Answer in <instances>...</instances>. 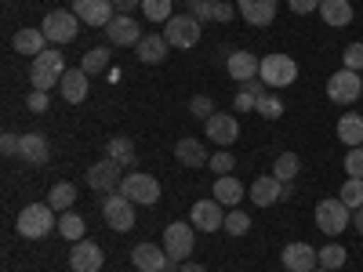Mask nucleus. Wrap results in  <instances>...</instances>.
<instances>
[{
  "instance_id": "c9c22d12",
  "label": "nucleus",
  "mask_w": 363,
  "mask_h": 272,
  "mask_svg": "<svg viewBox=\"0 0 363 272\" xmlns=\"http://www.w3.org/2000/svg\"><path fill=\"white\" fill-rule=\"evenodd\" d=\"M349 210H359L363 207V178H349L342 186V196H338Z\"/></svg>"
},
{
  "instance_id": "aec40b11",
  "label": "nucleus",
  "mask_w": 363,
  "mask_h": 272,
  "mask_svg": "<svg viewBox=\"0 0 363 272\" xmlns=\"http://www.w3.org/2000/svg\"><path fill=\"white\" fill-rule=\"evenodd\" d=\"M236 8L240 15H244L251 26H269L272 18H277V8H280V0H236Z\"/></svg>"
},
{
  "instance_id": "49530a36",
  "label": "nucleus",
  "mask_w": 363,
  "mask_h": 272,
  "mask_svg": "<svg viewBox=\"0 0 363 272\" xmlns=\"http://www.w3.org/2000/svg\"><path fill=\"white\" fill-rule=\"evenodd\" d=\"M287 4H291L294 15H313V11H320L323 0H287Z\"/></svg>"
},
{
  "instance_id": "2f4dec72",
  "label": "nucleus",
  "mask_w": 363,
  "mask_h": 272,
  "mask_svg": "<svg viewBox=\"0 0 363 272\" xmlns=\"http://www.w3.org/2000/svg\"><path fill=\"white\" fill-rule=\"evenodd\" d=\"M298 171H301L298 153H280V157H277V164H272V178H277V181H294V178H298Z\"/></svg>"
},
{
  "instance_id": "a878e982",
  "label": "nucleus",
  "mask_w": 363,
  "mask_h": 272,
  "mask_svg": "<svg viewBox=\"0 0 363 272\" xmlns=\"http://www.w3.org/2000/svg\"><path fill=\"white\" fill-rule=\"evenodd\" d=\"M11 47L18 55H29V58H37L40 51H48V37H44V29H18Z\"/></svg>"
},
{
  "instance_id": "9d476101",
  "label": "nucleus",
  "mask_w": 363,
  "mask_h": 272,
  "mask_svg": "<svg viewBox=\"0 0 363 272\" xmlns=\"http://www.w3.org/2000/svg\"><path fill=\"white\" fill-rule=\"evenodd\" d=\"M193 244H196L193 225H186V222H171V225L164 229V251H167L174 261H186V258L193 254Z\"/></svg>"
},
{
  "instance_id": "bb28decb",
  "label": "nucleus",
  "mask_w": 363,
  "mask_h": 272,
  "mask_svg": "<svg viewBox=\"0 0 363 272\" xmlns=\"http://www.w3.org/2000/svg\"><path fill=\"white\" fill-rule=\"evenodd\" d=\"M106 157H109V160H116L120 167H135V164H138L135 142H131V138H124V135H113V138L106 142Z\"/></svg>"
},
{
  "instance_id": "9b49d317",
  "label": "nucleus",
  "mask_w": 363,
  "mask_h": 272,
  "mask_svg": "<svg viewBox=\"0 0 363 272\" xmlns=\"http://www.w3.org/2000/svg\"><path fill=\"white\" fill-rule=\"evenodd\" d=\"M120 181H124V174H120V164L116 160H99V164H91L87 167V186L95 189V193H116L120 189Z\"/></svg>"
},
{
  "instance_id": "6ab92c4d",
  "label": "nucleus",
  "mask_w": 363,
  "mask_h": 272,
  "mask_svg": "<svg viewBox=\"0 0 363 272\" xmlns=\"http://www.w3.org/2000/svg\"><path fill=\"white\" fill-rule=\"evenodd\" d=\"M203 124H207V138L218 142L222 149H229L240 138V124H236V116H229V113H215L211 120H203Z\"/></svg>"
},
{
  "instance_id": "c85d7f7f",
  "label": "nucleus",
  "mask_w": 363,
  "mask_h": 272,
  "mask_svg": "<svg viewBox=\"0 0 363 272\" xmlns=\"http://www.w3.org/2000/svg\"><path fill=\"white\" fill-rule=\"evenodd\" d=\"M215 200H218L222 207H236L240 200H244V186H240L233 174H218V181H215Z\"/></svg>"
},
{
  "instance_id": "09e8293b",
  "label": "nucleus",
  "mask_w": 363,
  "mask_h": 272,
  "mask_svg": "<svg viewBox=\"0 0 363 272\" xmlns=\"http://www.w3.org/2000/svg\"><path fill=\"white\" fill-rule=\"evenodd\" d=\"M18 138L22 135H4V138H0V153H4V157H18Z\"/></svg>"
},
{
  "instance_id": "7ed1b4c3",
  "label": "nucleus",
  "mask_w": 363,
  "mask_h": 272,
  "mask_svg": "<svg viewBox=\"0 0 363 272\" xmlns=\"http://www.w3.org/2000/svg\"><path fill=\"white\" fill-rule=\"evenodd\" d=\"M258 76L265 80V87L284 91V87H291V84L298 80V62H294L291 55H284V51H272V55H265V58H262Z\"/></svg>"
},
{
  "instance_id": "c03bdc74",
  "label": "nucleus",
  "mask_w": 363,
  "mask_h": 272,
  "mask_svg": "<svg viewBox=\"0 0 363 272\" xmlns=\"http://www.w3.org/2000/svg\"><path fill=\"white\" fill-rule=\"evenodd\" d=\"M211 167H215L218 174H229V171L236 167V160H233V153H229V149H222V153H215V157H211Z\"/></svg>"
},
{
  "instance_id": "f704fd0d",
  "label": "nucleus",
  "mask_w": 363,
  "mask_h": 272,
  "mask_svg": "<svg viewBox=\"0 0 363 272\" xmlns=\"http://www.w3.org/2000/svg\"><path fill=\"white\" fill-rule=\"evenodd\" d=\"M84 218L80 215H73V210H62V218H58V232H62L66 239H73V244H77V239H84Z\"/></svg>"
},
{
  "instance_id": "8fccbe9b",
  "label": "nucleus",
  "mask_w": 363,
  "mask_h": 272,
  "mask_svg": "<svg viewBox=\"0 0 363 272\" xmlns=\"http://www.w3.org/2000/svg\"><path fill=\"white\" fill-rule=\"evenodd\" d=\"M255 106H258V98H255V95H247V91H240V95H236V109L255 113Z\"/></svg>"
},
{
  "instance_id": "f257e3e1",
  "label": "nucleus",
  "mask_w": 363,
  "mask_h": 272,
  "mask_svg": "<svg viewBox=\"0 0 363 272\" xmlns=\"http://www.w3.org/2000/svg\"><path fill=\"white\" fill-rule=\"evenodd\" d=\"M62 76H66V58L55 47L40 51L33 58V66H29V84H33V91H51L55 84H62Z\"/></svg>"
},
{
  "instance_id": "4be33fe9",
  "label": "nucleus",
  "mask_w": 363,
  "mask_h": 272,
  "mask_svg": "<svg viewBox=\"0 0 363 272\" xmlns=\"http://www.w3.org/2000/svg\"><path fill=\"white\" fill-rule=\"evenodd\" d=\"M58 91H62L66 102L80 106V102L87 98V91H91V76H87L80 66H77V69H66V76H62V84H58Z\"/></svg>"
},
{
  "instance_id": "b1692460",
  "label": "nucleus",
  "mask_w": 363,
  "mask_h": 272,
  "mask_svg": "<svg viewBox=\"0 0 363 272\" xmlns=\"http://www.w3.org/2000/svg\"><path fill=\"white\" fill-rule=\"evenodd\" d=\"M167 37L164 33H149V37H142V44H138V62H145V66H160L164 58H167Z\"/></svg>"
},
{
  "instance_id": "423d86ee",
  "label": "nucleus",
  "mask_w": 363,
  "mask_h": 272,
  "mask_svg": "<svg viewBox=\"0 0 363 272\" xmlns=\"http://www.w3.org/2000/svg\"><path fill=\"white\" fill-rule=\"evenodd\" d=\"M316 225H320V232H327V236H342V232L352 225V210H349L342 200H320V203H316Z\"/></svg>"
},
{
  "instance_id": "dca6fc26",
  "label": "nucleus",
  "mask_w": 363,
  "mask_h": 272,
  "mask_svg": "<svg viewBox=\"0 0 363 272\" xmlns=\"http://www.w3.org/2000/svg\"><path fill=\"white\" fill-rule=\"evenodd\" d=\"M18 157H22L29 167H44V164L51 160V145H48V138H44L40 131H29V135L18 138Z\"/></svg>"
},
{
  "instance_id": "3c124183",
  "label": "nucleus",
  "mask_w": 363,
  "mask_h": 272,
  "mask_svg": "<svg viewBox=\"0 0 363 272\" xmlns=\"http://www.w3.org/2000/svg\"><path fill=\"white\" fill-rule=\"evenodd\" d=\"M113 8H116V15H131L135 8H142V0H113Z\"/></svg>"
},
{
  "instance_id": "5701e85b",
  "label": "nucleus",
  "mask_w": 363,
  "mask_h": 272,
  "mask_svg": "<svg viewBox=\"0 0 363 272\" xmlns=\"http://www.w3.org/2000/svg\"><path fill=\"white\" fill-rule=\"evenodd\" d=\"M174 157H178L182 167H203V164H211V157H207V149H203L200 138H182L174 145Z\"/></svg>"
},
{
  "instance_id": "a19ab883",
  "label": "nucleus",
  "mask_w": 363,
  "mask_h": 272,
  "mask_svg": "<svg viewBox=\"0 0 363 272\" xmlns=\"http://www.w3.org/2000/svg\"><path fill=\"white\" fill-rule=\"evenodd\" d=\"M189 113H193L196 120H211V116H215V102H211L207 95H196V98L189 102Z\"/></svg>"
},
{
  "instance_id": "473e14b6",
  "label": "nucleus",
  "mask_w": 363,
  "mask_h": 272,
  "mask_svg": "<svg viewBox=\"0 0 363 272\" xmlns=\"http://www.w3.org/2000/svg\"><path fill=\"white\" fill-rule=\"evenodd\" d=\"M73 200H77V186H73V181H58V186L48 193V203H51L55 210H69Z\"/></svg>"
},
{
  "instance_id": "603ef678",
  "label": "nucleus",
  "mask_w": 363,
  "mask_h": 272,
  "mask_svg": "<svg viewBox=\"0 0 363 272\" xmlns=\"http://www.w3.org/2000/svg\"><path fill=\"white\" fill-rule=\"evenodd\" d=\"M178 272H207V268H203L200 261H182V268H178Z\"/></svg>"
},
{
  "instance_id": "a18cd8bd",
  "label": "nucleus",
  "mask_w": 363,
  "mask_h": 272,
  "mask_svg": "<svg viewBox=\"0 0 363 272\" xmlns=\"http://www.w3.org/2000/svg\"><path fill=\"white\" fill-rule=\"evenodd\" d=\"M26 109H29V113H44V109H48V91H29Z\"/></svg>"
},
{
  "instance_id": "0eeeda50",
  "label": "nucleus",
  "mask_w": 363,
  "mask_h": 272,
  "mask_svg": "<svg viewBox=\"0 0 363 272\" xmlns=\"http://www.w3.org/2000/svg\"><path fill=\"white\" fill-rule=\"evenodd\" d=\"M363 95V76L359 73H352V69H338V73H330V80H327V98L330 102H338V106H352L356 98Z\"/></svg>"
},
{
  "instance_id": "c756f323",
  "label": "nucleus",
  "mask_w": 363,
  "mask_h": 272,
  "mask_svg": "<svg viewBox=\"0 0 363 272\" xmlns=\"http://www.w3.org/2000/svg\"><path fill=\"white\" fill-rule=\"evenodd\" d=\"M338 138H342L349 149L363 145V116H359V113H345V116L338 120Z\"/></svg>"
},
{
  "instance_id": "cd10ccee",
  "label": "nucleus",
  "mask_w": 363,
  "mask_h": 272,
  "mask_svg": "<svg viewBox=\"0 0 363 272\" xmlns=\"http://www.w3.org/2000/svg\"><path fill=\"white\" fill-rule=\"evenodd\" d=\"M320 15H323L327 26L342 29V26L352 22V4H349V0H323V4H320Z\"/></svg>"
},
{
  "instance_id": "412c9836",
  "label": "nucleus",
  "mask_w": 363,
  "mask_h": 272,
  "mask_svg": "<svg viewBox=\"0 0 363 272\" xmlns=\"http://www.w3.org/2000/svg\"><path fill=\"white\" fill-rule=\"evenodd\" d=\"M258 69H262V62L251 55V51H233L229 58H225V73L236 80V84H244V80H255L258 76Z\"/></svg>"
},
{
  "instance_id": "f3484780",
  "label": "nucleus",
  "mask_w": 363,
  "mask_h": 272,
  "mask_svg": "<svg viewBox=\"0 0 363 272\" xmlns=\"http://www.w3.org/2000/svg\"><path fill=\"white\" fill-rule=\"evenodd\" d=\"M167 261H171V254H167L164 247H157V244H138V247L131 251V265H135L138 272H164Z\"/></svg>"
},
{
  "instance_id": "6e6552de",
  "label": "nucleus",
  "mask_w": 363,
  "mask_h": 272,
  "mask_svg": "<svg viewBox=\"0 0 363 272\" xmlns=\"http://www.w3.org/2000/svg\"><path fill=\"white\" fill-rule=\"evenodd\" d=\"M102 218H106V225H109V229L128 232V229L135 225V203L116 189V193H109V196H106V203H102Z\"/></svg>"
},
{
  "instance_id": "7c9ffc66",
  "label": "nucleus",
  "mask_w": 363,
  "mask_h": 272,
  "mask_svg": "<svg viewBox=\"0 0 363 272\" xmlns=\"http://www.w3.org/2000/svg\"><path fill=\"white\" fill-rule=\"evenodd\" d=\"M106 66H109V44H102V47H91V51H84V58H80V69H84L87 76L102 73Z\"/></svg>"
},
{
  "instance_id": "f8f14e48",
  "label": "nucleus",
  "mask_w": 363,
  "mask_h": 272,
  "mask_svg": "<svg viewBox=\"0 0 363 272\" xmlns=\"http://www.w3.org/2000/svg\"><path fill=\"white\" fill-rule=\"evenodd\" d=\"M106 33H109V44L113 47H138L142 44V22L131 18V15H116L109 26H106Z\"/></svg>"
},
{
  "instance_id": "39448f33",
  "label": "nucleus",
  "mask_w": 363,
  "mask_h": 272,
  "mask_svg": "<svg viewBox=\"0 0 363 272\" xmlns=\"http://www.w3.org/2000/svg\"><path fill=\"white\" fill-rule=\"evenodd\" d=\"M200 33H203V22H196L193 15H171V22H167V29H164L167 44L178 47V51L196 47V44H200Z\"/></svg>"
},
{
  "instance_id": "72a5a7b5",
  "label": "nucleus",
  "mask_w": 363,
  "mask_h": 272,
  "mask_svg": "<svg viewBox=\"0 0 363 272\" xmlns=\"http://www.w3.org/2000/svg\"><path fill=\"white\" fill-rule=\"evenodd\" d=\"M142 15H145L149 22H171L174 0H142Z\"/></svg>"
},
{
  "instance_id": "79ce46f5",
  "label": "nucleus",
  "mask_w": 363,
  "mask_h": 272,
  "mask_svg": "<svg viewBox=\"0 0 363 272\" xmlns=\"http://www.w3.org/2000/svg\"><path fill=\"white\" fill-rule=\"evenodd\" d=\"M345 174H349V178H363V145L349 149V157H345Z\"/></svg>"
},
{
  "instance_id": "ea45409f",
  "label": "nucleus",
  "mask_w": 363,
  "mask_h": 272,
  "mask_svg": "<svg viewBox=\"0 0 363 272\" xmlns=\"http://www.w3.org/2000/svg\"><path fill=\"white\" fill-rule=\"evenodd\" d=\"M186 4L196 22H211V15H215V0H186Z\"/></svg>"
},
{
  "instance_id": "4468645a",
  "label": "nucleus",
  "mask_w": 363,
  "mask_h": 272,
  "mask_svg": "<svg viewBox=\"0 0 363 272\" xmlns=\"http://www.w3.org/2000/svg\"><path fill=\"white\" fill-rule=\"evenodd\" d=\"M189 222H193L200 232H218V229L225 225L222 203H218V200H196L193 210H189Z\"/></svg>"
},
{
  "instance_id": "20e7f679",
  "label": "nucleus",
  "mask_w": 363,
  "mask_h": 272,
  "mask_svg": "<svg viewBox=\"0 0 363 272\" xmlns=\"http://www.w3.org/2000/svg\"><path fill=\"white\" fill-rule=\"evenodd\" d=\"M120 193H124L131 203H138V207H153V203L160 200V181H157L153 174L135 171V174H124V181H120Z\"/></svg>"
},
{
  "instance_id": "e433bc0d",
  "label": "nucleus",
  "mask_w": 363,
  "mask_h": 272,
  "mask_svg": "<svg viewBox=\"0 0 363 272\" xmlns=\"http://www.w3.org/2000/svg\"><path fill=\"white\" fill-rule=\"evenodd\" d=\"M345 258H349V251H345L342 244H327V247L320 251V268H330V272H335V268L345 265Z\"/></svg>"
},
{
  "instance_id": "5fc2aeb1",
  "label": "nucleus",
  "mask_w": 363,
  "mask_h": 272,
  "mask_svg": "<svg viewBox=\"0 0 363 272\" xmlns=\"http://www.w3.org/2000/svg\"><path fill=\"white\" fill-rule=\"evenodd\" d=\"M313 272H330V268H313Z\"/></svg>"
},
{
  "instance_id": "864d4df0",
  "label": "nucleus",
  "mask_w": 363,
  "mask_h": 272,
  "mask_svg": "<svg viewBox=\"0 0 363 272\" xmlns=\"http://www.w3.org/2000/svg\"><path fill=\"white\" fill-rule=\"evenodd\" d=\"M352 225H356V232L363 236V207H359V210H356V215H352Z\"/></svg>"
},
{
  "instance_id": "37998d69",
  "label": "nucleus",
  "mask_w": 363,
  "mask_h": 272,
  "mask_svg": "<svg viewBox=\"0 0 363 272\" xmlns=\"http://www.w3.org/2000/svg\"><path fill=\"white\" fill-rule=\"evenodd\" d=\"M345 69H352V73L363 69V44H359V40L345 47Z\"/></svg>"
},
{
  "instance_id": "2eb2a0df",
  "label": "nucleus",
  "mask_w": 363,
  "mask_h": 272,
  "mask_svg": "<svg viewBox=\"0 0 363 272\" xmlns=\"http://www.w3.org/2000/svg\"><path fill=\"white\" fill-rule=\"evenodd\" d=\"M69 268L73 272H102V247L91 239H77L69 251Z\"/></svg>"
},
{
  "instance_id": "ddd939ff",
  "label": "nucleus",
  "mask_w": 363,
  "mask_h": 272,
  "mask_svg": "<svg viewBox=\"0 0 363 272\" xmlns=\"http://www.w3.org/2000/svg\"><path fill=\"white\" fill-rule=\"evenodd\" d=\"M73 11H77L80 22L95 26V29H106V26L116 18L113 0H73Z\"/></svg>"
},
{
  "instance_id": "1a4fd4ad",
  "label": "nucleus",
  "mask_w": 363,
  "mask_h": 272,
  "mask_svg": "<svg viewBox=\"0 0 363 272\" xmlns=\"http://www.w3.org/2000/svg\"><path fill=\"white\" fill-rule=\"evenodd\" d=\"M40 29L51 44H69V40H77L80 18H77V11H48Z\"/></svg>"
},
{
  "instance_id": "de8ad7c7",
  "label": "nucleus",
  "mask_w": 363,
  "mask_h": 272,
  "mask_svg": "<svg viewBox=\"0 0 363 272\" xmlns=\"http://www.w3.org/2000/svg\"><path fill=\"white\" fill-rule=\"evenodd\" d=\"M211 22H233V4L229 0H215V15H211Z\"/></svg>"
},
{
  "instance_id": "58836bf2",
  "label": "nucleus",
  "mask_w": 363,
  "mask_h": 272,
  "mask_svg": "<svg viewBox=\"0 0 363 272\" xmlns=\"http://www.w3.org/2000/svg\"><path fill=\"white\" fill-rule=\"evenodd\" d=\"M255 113L265 116V120H280V116H284V102H280L277 95H265V98H258Z\"/></svg>"
},
{
  "instance_id": "a211bd4d",
  "label": "nucleus",
  "mask_w": 363,
  "mask_h": 272,
  "mask_svg": "<svg viewBox=\"0 0 363 272\" xmlns=\"http://www.w3.org/2000/svg\"><path fill=\"white\" fill-rule=\"evenodd\" d=\"M280 258L287 272H313L320 265V251H313L309 244H287Z\"/></svg>"
},
{
  "instance_id": "4c0bfd02",
  "label": "nucleus",
  "mask_w": 363,
  "mask_h": 272,
  "mask_svg": "<svg viewBox=\"0 0 363 272\" xmlns=\"http://www.w3.org/2000/svg\"><path fill=\"white\" fill-rule=\"evenodd\" d=\"M222 229H225L229 236H247V229H251V218L244 215V210H229Z\"/></svg>"
},
{
  "instance_id": "393cba45",
  "label": "nucleus",
  "mask_w": 363,
  "mask_h": 272,
  "mask_svg": "<svg viewBox=\"0 0 363 272\" xmlns=\"http://www.w3.org/2000/svg\"><path fill=\"white\" fill-rule=\"evenodd\" d=\"M280 193H284V181H277V178H255L251 181V196L247 200H255V207H272L280 200Z\"/></svg>"
},
{
  "instance_id": "f03ea898",
  "label": "nucleus",
  "mask_w": 363,
  "mask_h": 272,
  "mask_svg": "<svg viewBox=\"0 0 363 272\" xmlns=\"http://www.w3.org/2000/svg\"><path fill=\"white\" fill-rule=\"evenodd\" d=\"M15 229H18L26 239H44L51 229H58L55 207H51V203H29V207H22Z\"/></svg>"
}]
</instances>
